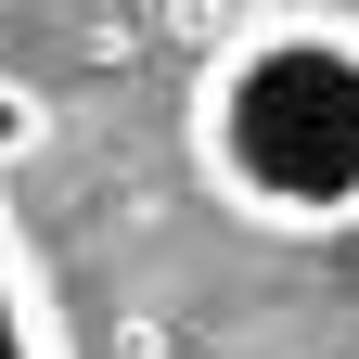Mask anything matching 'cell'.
<instances>
[{
    "label": "cell",
    "instance_id": "6da1fadb",
    "mask_svg": "<svg viewBox=\"0 0 359 359\" xmlns=\"http://www.w3.org/2000/svg\"><path fill=\"white\" fill-rule=\"evenodd\" d=\"M193 167L257 231H359V13H257L193 77Z\"/></svg>",
    "mask_w": 359,
    "mask_h": 359
},
{
    "label": "cell",
    "instance_id": "7a4b0ae2",
    "mask_svg": "<svg viewBox=\"0 0 359 359\" xmlns=\"http://www.w3.org/2000/svg\"><path fill=\"white\" fill-rule=\"evenodd\" d=\"M0 359H77L52 283H39V244L13 231V205H0Z\"/></svg>",
    "mask_w": 359,
    "mask_h": 359
},
{
    "label": "cell",
    "instance_id": "3957f363",
    "mask_svg": "<svg viewBox=\"0 0 359 359\" xmlns=\"http://www.w3.org/2000/svg\"><path fill=\"white\" fill-rule=\"evenodd\" d=\"M39 154H52V103H39L26 77H0V180H13V167H39Z\"/></svg>",
    "mask_w": 359,
    "mask_h": 359
}]
</instances>
